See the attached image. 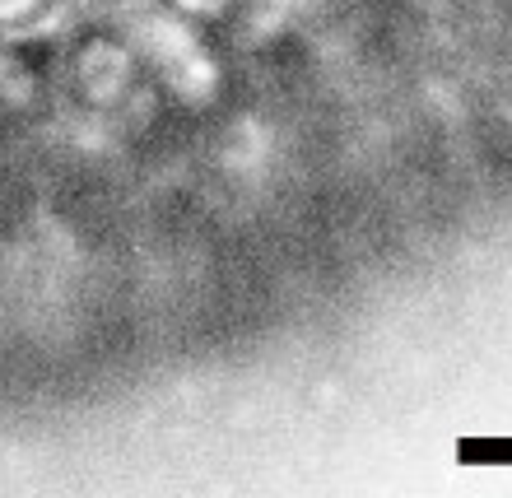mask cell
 <instances>
[{
	"label": "cell",
	"mask_w": 512,
	"mask_h": 498,
	"mask_svg": "<svg viewBox=\"0 0 512 498\" xmlns=\"http://www.w3.org/2000/svg\"><path fill=\"white\" fill-rule=\"evenodd\" d=\"M149 56L122 19H84L61 33L56 94L84 122L122 126L126 112L149 94Z\"/></svg>",
	"instance_id": "1"
},
{
	"label": "cell",
	"mask_w": 512,
	"mask_h": 498,
	"mask_svg": "<svg viewBox=\"0 0 512 498\" xmlns=\"http://www.w3.org/2000/svg\"><path fill=\"white\" fill-rule=\"evenodd\" d=\"M56 61H61V33H24L0 38V131L38 126L56 94Z\"/></svg>",
	"instance_id": "2"
},
{
	"label": "cell",
	"mask_w": 512,
	"mask_h": 498,
	"mask_svg": "<svg viewBox=\"0 0 512 498\" xmlns=\"http://www.w3.org/2000/svg\"><path fill=\"white\" fill-rule=\"evenodd\" d=\"M149 5L159 14H168L173 24L196 28L205 38H219V33L243 28L261 0H149Z\"/></svg>",
	"instance_id": "3"
},
{
	"label": "cell",
	"mask_w": 512,
	"mask_h": 498,
	"mask_svg": "<svg viewBox=\"0 0 512 498\" xmlns=\"http://www.w3.org/2000/svg\"><path fill=\"white\" fill-rule=\"evenodd\" d=\"M61 14V0H0V38L42 33Z\"/></svg>",
	"instance_id": "4"
},
{
	"label": "cell",
	"mask_w": 512,
	"mask_h": 498,
	"mask_svg": "<svg viewBox=\"0 0 512 498\" xmlns=\"http://www.w3.org/2000/svg\"><path fill=\"white\" fill-rule=\"evenodd\" d=\"M84 5H94V10H131L135 0H84Z\"/></svg>",
	"instance_id": "5"
}]
</instances>
